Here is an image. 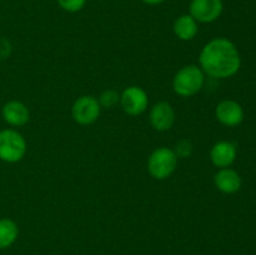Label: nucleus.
Returning a JSON list of instances; mask_svg holds the SVG:
<instances>
[{
  "label": "nucleus",
  "mask_w": 256,
  "mask_h": 255,
  "mask_svg": "<svg viewBox=\"0 0 256 255\" xmlns=\"http://www.w3.org/2000/svg\"><path fill=\"white\" fill-rule=\"evenodd\" d=\"M178 156L169 148H159L149 158L148 169L155 179H166L175 170Z\"/></svg>",
  "instance_id": "nucleus-4"
},
{
  "label": "nucleus",
  "mask_w": 256,
  "mask_h": 255,
  "mask_svg": "<svg viewBox=\"0 0 256 255\" xmlns=\"http://www.w3.org/2000/svg\"><path fill=\"white\" fill-rule=\"evenodd\" d=\"M204 85V72L196 65H188L176 72L172 82L175 92L180 96H192Z\"/></svg>",
  "instance_id": "nucleus-2"
},
{
  "label": "nucleus",
  "mask_w": 256,
  "mask_h": 255,
  "mask_svg": "<svg viewBox=\"0 0 256 255\" xmlns=\"http://www.w3.org/2000/svg\"><path fill=\"white\" fill-rule=\"evenodd\" d=\"M192 152V142H188V140H182V142L176 144V152H175L176 156L188 158L190 156Z\"/></svg>",
  "instance_id": "nucleus-17"
},
{
  "label": "nucleus",
  "mask_w": 256,
  "mask_h": 255,
  "mask_svg": "<svg viewBox=\"0 0 256 255\" xmlns=\"http://www.w3.org/2000/svg\"><path fill=\"white\" fill-rule=\"evenodd\" d=\"M216 118L225 126H238L244 120V110L234 100H224L216 106Z\"/></svg>",
  "instance_id": "nucleus-8"
},
{
  "label": "nucleus",
  "mask_w": 256,
  "mask_h": 255,
  "mask_svg": "<svg viewBox=\"0 0 256 255\" xmlns=\"http://www.w3.org/2000/svg\"><path fill=\"white\" fill-rule=\"evenodd\" d=\"M120 102L124 112L129 115L142 114L149 104L146 92L139 86L126 88L120 96Z\"/></svg>",
  "instance_id": "nucleus-7"
},
{
  "label": "nucleus",
  "mask_w": 256,
  "mask_h": 255,
  "mask_svg": "<svg viewBox=\"0 0 256 255\" xmlns=\"http://www.w3.org/2000/svg\"><path fill=\"white\" fill-rule=\"evenodd\" d=\"M215 185L220 192L225 194H234L239 192L242 188V178L238 172L230 169V168H222L215 174L214 176Z\"/></svg>",
  "instance_id": "nucleus-11"
},
{
  "label": "nucleus",
  "mask_w": 256,
  "mask_h": 255,
  "mask_svg": "<svg viewBox=\"0 0 256 255\" xmlns=\"http://www.w3.org/2000/svg\"><path fill=\"white\" fill-rule=\"evenodd\" d=\"M100 115V104L94 96L85 95L72 105V118L82 125L92 124Z\"/></svg>",
  "instance_id": "nucleus-5"
},
{
  "label": "nucleus",
  "mask_w": 256,
  "mask_h": 255,
  "mask_svg": "<svg viewBox=\"0 0 256 255\" xmlns=\"http://www.w3.org/2000/svg\"><path fill=\"white\" fill-rule=\"evenodd\" d=\"M142 2H146V4H150V5H156V4H160V2H162L164 0H142Z\"/></svg>",
  "instance_id": "nucleus-18"
},
{
  "label": "nucleus",
  "mask_w": 256,
  "mask_h": 255,
  "mask_svg": "<svg viewBox=\"0 0 256 255\" xmlns=\"http://www.w3.org/2000/svg\"><path fill=\"white\" fill-rule=\"evenodd\" d=\"M222 0H192L190 2V15L200 22H215L222 15Z\"/></svg>",
  "instance_id": "nucleus-6"
},
{
  "label": "nucleus",
  "mask_w": 256,
  "mask_h": 255,
  "mask_svg": "<svg viewBox=\"0 0 256 255\" xmlns=\"http://www.w3.org/2000/svg\"><path fill=\"white\" fill-rule=\"evenodd\" d=\"M100 106L104 108H112L118 102H119V95L114 90H106L100 95V99L98 100Z\"/></svg>",
  "instance_id": "nucleus-15"
},
{
  "label": "nucleus",
  "mask_w": 256,
  "mask_h": 255,
  "mask_svg": "<svg viewBox=\"0 0 256 255\" xmlns=\"http://www.w3.org/2000/svg\"><path fill=\"white\" fill-rule=\"evenodd\" d=\"M19 229L10 219H0V249H6L16 240Z\"/></svg>",
  "instance_id": "nucleus-14"
},
{
  "label": "nucleus",
  "mask_w": 256,
  "mask_h": 255,
  "mask_svg": "<svg viewBox=\"0 0 256 255\" xmlns=\"http://www.w3.org/2000/svg\"><path fill=\"white\" fill-rule=\"evenodd\" d=\"M199 62L208 75L218 79L234 76L242 66L238 48L225 38H218L208 42L200 52Z\"/></svg>",
  "instance_id": "nucleus-1"
},
{
  "label": "nucleus",
  "mask_w": 256,
  "mask_h": 255,
  "mask_svg": "<svg viewBox=\"0 0 256 255\" xmlns=\"http://www.w3.org/2000/svg\"><path fill=\"white\" fill-rule=\"evenodd\" d=\"M86 0H58V4L64 10L70 12H76L84 8Z\"/></svg>",
  "instance_id": "nucleus-16"
},
{
  "label": "nucleus",
  "mask_w": 256,
  "mask_h": 255,
  "mask_svg": "<svg viewBox=\"0 0 256 255\" xmlns=\"http://www.w3.org/2000/svg\"><path fill=\"white\" fill-rule=\"evenodd\" d=\"M2 118L8 124L12 126H22L29 120V110L22 102L12 100L2 108Z\"/></svg>",
  "instance_id": "nucleus-12"
},
{
  "label": "nucleus",
  "mask_w": 256,
  "mask_h": 255,
  "mask_svg": "<svg viewBox=\"0 0 256 255\" xmlns=\"http://www.w3.org/2000/svg\"><path fill=\"white\" fill-rule=\"evenodd\" d=\"M174 32L179 39L192 40L198 34V22L192 15H182L174 24Z\"/></svg>",
  "instance_id": "nucleus-13"
},
{
  "label": "nucleus",
  "mask_w": 256,
  "mask_h": 255,
  "mask_svg": "<svg viewBox=\"0 0 256 255\" xmlns=\"http://www.w3.org/2000/svg\"><path fill=\"white\" fill-rule=\"evenodd\" d=\"M26 152V142L16 130L5 129L0 132V159L6 162H16Z\"/></svg>",
  "instance_id": "nucleus-3"
},
{
  "label": "nucleus",
  "mask_w": 256,
  "mask_h": 255,
  "mask_svg": "<svg viewBox=\"0 0 256 255\" xmlns=\"http://www.w3.org/2000/svg\"><path fill=\"white\" fill-rule=\"evenodd\" d=\"M175 120L174 110L166 102H160L152 106L150 112V122L152 128L159 132H165L172 126Z\"/></svg>",
  "instance_id": "nucleus-9"
},
{
  "label": "nucleus",
  "mask_w": 256,
  "mask_h": 255,
  "mask_svg": "<svg viewBox=\"0 0 256 255\" xmlns=\"http://www.w3.org/2000/svg\"><path fill=\"white\" fill-rule=\"evenodd\" d=\"M210 158L215 166L229 168L236 159V146L230 142H219L212 146Z\"/></svg>",
  "instance_id": "nucleus-10"
}]
</instances>
